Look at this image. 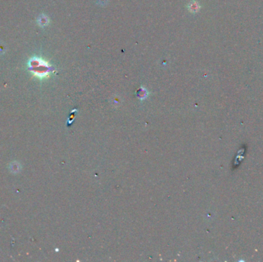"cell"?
Segmentation results:
<instances>
[{"instance_id": "6da1fadb", "label": "cell", "mask_w": 263, "mask_h": 262, "mask_svg": "<svg viewBox=\"0 0 263 262\" xmlns=\"http://www.w3.org/2000/svg\"><path fill=\"white\" fill-rule=\"evenodd\" d=\"M29 68L35 76L39 78L46 77L52 71V67L47 62L38 57H32L28 63Z\"/></svg>"}, {"instance_id": "7a4b0ae2", "label": "cell", "mask_w": 263, "mask_h": 262, "mask_svg": "<svg viewBox=\"0 0 263 262\" xmlns=\"http://www.w3.org/2000/svg\"><path fill=\"white\" fill-rule=\"evenodd\" d=\"M189 8L191 12H192V13H195V12H197L198 10L200 8V7H199V4H198L196 2H192V3L189 5Z\"/></svg>"}]
</instances>
